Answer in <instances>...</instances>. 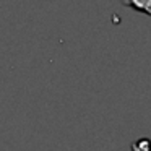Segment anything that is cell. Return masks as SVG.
Returning <instances> with one entry per match:
<instances>
[{
	"mask_svg": "<svg viewBox=\"0 0 151 151\" xmlns=\"http://www.w3.org/2000/svg\"><path fill=\"white\" fill-rule=\"evenodd\" d=\"M124 5L132 7L137 12H143L146 15H151V0H124Z\"/></svg>",
	"mask_w": 151,
	"mask_h": 151,
	"instance_id": "obj_1",
	"label": "cell"
},
{
	"mask_svg": "<svg viewBox=\"0 0 151 151\" xmlns=\"http://www.w3.org/2000/svg\"><path fill=\"white\" fill-rule=\"evenodd\" d=\"M132 151H151V141L148 138H140L132 143Z\"/></svg>",
	"mask_w": 151,
	"mask_h": 151,
	"instance_id": "obj_2",
	"label": "cell"
}]
</instances>
